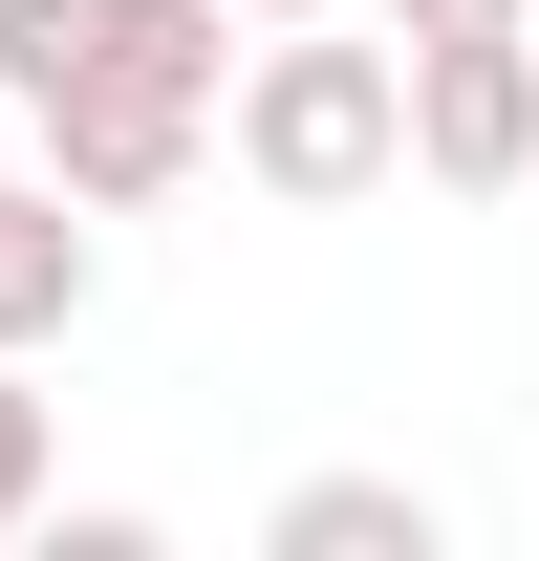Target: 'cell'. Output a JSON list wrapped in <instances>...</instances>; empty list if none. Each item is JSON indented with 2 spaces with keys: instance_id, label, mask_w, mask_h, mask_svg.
I'll return each mask as SVG.
<instances>
[{
  "instance_id": "6da1fadb",
  "label": "cell",
  "mask_w": 539,
  "mask_h": 561,
  "mask_svg": "<svg viewBox=\"0 0 539 561\" xmlns=\"http://www.w3.org/2000/svg\"><path fill=\"white\" fill-rule=\"evenodd\" d=\"M216 87H238V0H0V108L44 130V195L151 216L216 151Z\"/></svg>"
},
{
  "instance_id": "7a4b0ae2",
  "label": "cell",
  "mask_w": 539,
  "mask_h": 561,
  "mask_svg": "<svg viewBox=\"0 0 539 561\" xmlns=\"http://www.w3.org/2000/svg\"><path fill=\"white\" fill-rule=\"evenodd\" d=\"M216 130H238V173H260L280 216H345V195L410 173V66L389 44H324V22H260L238 87H216Z\"/></svg>"
},
{
  "instance_id": "3957f363",
  "label": "cell",
  "mask_w": 539,
  "mask_h": 561,
  "mask_svg": "<svg viewBox=\"0 0 539 561\" xmlns=\"http://www.w3.org/2000/svg\"><path fill=\"white\" fill-rule=\"evenodd\" d=\"M410 66V173L432 195H518L539 173V44L496 22V44H389Z\"/></svg>"
},
{
  "instance_id": "277c9868",
  "label": "cell",
  "mask_w": 539,
  "mask_h": 561,
  "mask_svg": "<svg viewBox=\"0 0 539 561\" xmlns=\"http://www.w3.org/2000/svg\"><path fill=\"white\" fill-rule=\"evenodd\" d=\"M87 280H108V238H87V195H22L0 173V346H66Z\"/></svg>"
},
{
  "instance_id": "5b68a950",
  "label": "cell",
  "mask_w": 539,
  "mask_h": 561,
  "mask_svg": "<svg viewBox=\"0 0 539 561\" xmlns=\"http://www.w3.org/2000/svg\"><path fill=\"white\" fill-rule=\"evenodd\" d=\"M260 540L280 561H432V496H410V476H302Z\"/></svg>"
},
{
  "instance_id": "8992f818",
  "label": "cell",
  "mask_w": 539,
  "mask_h": 561,
  "mask_svg": "<svg viewBox=\"0 0 539 561\" xmlns=\"http://www.w3.org/2000/svg\"><path fill=\"white\" fill-rule=\"evenodd\" d=\"M44 454H66V432H44V389H22V346H0V540L44 518Z\"/></svg>"
},
{
  "instance_id": "52a82bcc",
  "label": "cell",
  "mask_w": 539,
  "mask_h": 561,
  "mask_svg": "<svg viewBox=\"0 0 539 561\" xmlns=\"http://www.w3.org/2000/svg\"><path fill=\"white\" fill-rule=\"evenodd\" d=\"M518 0H389V44H496Z\"/></svg>"
},
{
  "instance_id": "ba28073f",
  "label": "cell",
  "mask_w": 539,
  "mask_h": 561,
  "mask_svg": "<svg viewBox=\"0 0 539 561\" xmlns=\"http://www.w3.org/2000/svg\"><path fill=\"white\" fill-rule=\"evenodd\" d=\"M238 22H324V0H238Z\"/></svg>"
},
{
  "instance_id": "9c48e42d",
  "label": "cell",
  "mask_w": 539,
  "mask_h": 561,
  "mask_svg": "<svg viewBox=\"0 0 539 561\" xmlns=\"http://www.w3.org/2000/svg\"><path fill=\"white\" fill-rule=\"evenodd\" d=\"M518 44H539V0H518Z\"/></svg>"
}]
</instances>
